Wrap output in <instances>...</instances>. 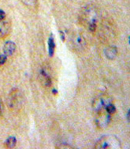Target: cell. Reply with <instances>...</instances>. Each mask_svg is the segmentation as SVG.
Masks as SVG:
<instances>
[{"label":"cell","instance_id":"obj_16","mask_svg":"<svg viewBox=\"0 0 130 149\" xmlns=\"http://www.w3.org/2000/svg\"><path fill=\"white\" fill-rule=\"evenodd\" d=\"M6 18V13L5 12L2 10H0V21L2 20H5Z\"/></svg>","mask_w":130,"mask_h":149},{"label":"cell","instance_id":"obj_14","mask_svg":"<svg viewBox=\"0 0 130 149\" xmlns=\"http://www.w3.org/2000/svg\"><path fill=\"white\" fill-rule=\"evenodd\" d=\"M105 110H106V111H107V113L110 114V116L116 112V108H115V106L114 105V104H112L111 103L109 104L105 108Z\"/></svg>","mask_w":130,"mask_h":149},{"label":"cell","instance_id":"obj_7","mask_svg":"<svg viewBox=\"0 0 130 149\" xmlns=\"http://www.w3.org/2000/svg\"><path fill=\"white\" fill-rule=\"evenodd\" d=\"M111 120V116L107 111L103 112L100 111L98 112V116L96 117V125L99 128H105L109 125L110 122Z\"/></svg>","mask_w":130,"mask_h":149},{"label":"cell","instance_id":"obj_10","mask_svg":"<svg viewBox=\"0 0 130 149\" xmlns=\"http://www.w3.org/2000/svg\"><path fill=\"white\" fill-rule=\"evenodd\" d=\"M117 54V49L115 46H110L105 49V55L110 60L115 59Z\"/></svg>","mask_w":130,"mask_h":149},{"label":"cell","instance_id":"obj_5","mask_svg":"<svg viewBox=\"0 0 130 149\" xmlns=\"http://www.w3.org/2000/svg\"><path fill=\"white\" fill-rule=\"evenodd\" d=\"M111 103V98L107 95H101L97 97L92 102V108L94 111L99 112L105 109L109 104Z\"/></svg>","mask_w":130,"mask_h":149},{"label":"cell","instance_id":"obj_9","mask_svg":"<svg viewBox=\"0 0 130 149\" xmlns=\"http://www.w3.org/2000/svg\"><path fill=\"white\" fill-rule=\"evenodd\" d=\"M3 51L6 56H12L16 51V45L12 41L6 42L3 46Z\"/></svg>","mask_w":130,"mask_h":149},{"label":"cell","instance_id":"obj_4","mask_svg":"<svg viewBox=\"0 0 130 149\" xmlns=\"http://www.w3.org/2000/svg\"><path fill=\"white\" fill-rule=\"evenodd\" d=\"M69 43L71 49L74 52H77V53L84 50L87 45L84 37L79 33L72 34L69 39Z\"/></svg>","mask_w":130,"mask_h":149},{"label":"cell","instance_id":"obj_18","mask_svg":"<svg viewBox=\"0 0 130 149\" xmlns=\"http://www.w3.org/2000/svg\"><path fill=\"white\" fill-rule=\"evenodd\" d=\"M60 36H62V39H63V41H65V36H64L63 31H60Z\"/></svg>","mask_w":130,"mask_h":149},{"label":"cell","instance_id":"obj_15","mask_svg":"<svg viewBox=\"0 0 130 149\" xmlns=\"http://www.w3.org/2000/svg\"><path fill=\"white\" fill-rule=\"evenodd\" d=\"M7 56L5 55V54H2L0 55V66L1 65H3L6 62V60H7Z\"/></svg>","mask_w":130,"mask_h":149},{"label":"cell","instance_id":"obj_13","mask_svg":"<svg viewBox=\"0 0 130 149\" xmlns=\"http://www.w3.org/2000/svg\"><path fill=\"white\" fill-rule=\"evenodd\" d=\"M37 1L38 0H21L24 5L28 6L29 8H35L37 6Z\"/></svg>","mask_w":130,"mask_h":149},{"label":"cell","instance_id":"obj_20","mask_svg":"<svg viewBox=\"0 0 130 149\" xmlns=\"http://www.w3.org/2000/svg\"><path fill=\"white\" fill-rule=\"evenodd\" d=\"M53 93H57V90H53Z\"/></svg>","mask_w":130,"mask_h":149},{"label":"cell","instance_id":"obj_2","mask_svg":"<svg viewBox=\"0 0 130 149\" xmlns=\"http://www.w3.org/2000/svg\"><path fill=\"white\" fill-rule=\"evenodd\" d=\"M6 104L10 111L18 112L23 107V94L21 90L18 88L12 89L6 99Z\"/></svg>","mask_w":130,"mask_h":149},{"label":"cell","instance_id":"obj_8","mask_svg":"<svg viewBox=\"0 0 130 149\" xmlns=\"http://www.w3.org/2000/svg\"><path fill=\"white\" fill-rule=\"evenodd\" d=\"M11 31V24L6 20L0 21V39H5Z\"/></svg>","mask_w":130,"mask_h":149},{"label":"cell","instance_id":"obj_19","mask_svg":"<svg viewBox=\"0 0 130 149\" xmlns=\"http://www.w3.org/2000/svg\"><path fill=\"white\" fill-rule=\"evenodd\" d=\"M127 119L128 121H129V111H128L127 112Z\"/></svg>","mask_w":130,"mask_h":149},{"label":"cell","instance_id":"obj_1","mask_svg":"<svg viewBox=\"0 0 130 149\" xmlns=\"http://www.w3.org/2000/svg\"><path fill=\"white\" fill-rule=\"evenodd\" d=\"M99 11L95 6L88 5L81 10L79 15V22L81 25L88 28L90 32L96 31L99 21Z\"/></svg>","mask_w":130,"mask_h":149},{"label":"cell","instance_id":"obj_17","mask_svg":"<svg viewBox=\"0 0 130 149\" xmlns=\"http://www.w3.org/2000/svg\"><path fill=\"white\" fill-rule=\"evenodd\" d=\"M3 104L2 100L0 99V118H1L2 116H3Z\"/></svg>","mask_w":130,"mask_h":149},{"label":"cell","instance_id":"obj_12","mask_svg":"<svg viewBox=\"0 0 130 149\" xmlns=\"http://www.w3.org/2000/svg\"><path fill=\"white\" fill-rule=\"evenodd\" d=\"M17 144V139L14 136H10L6 141L5 146L6 148H13Z\"/></svg>","mask_w":130,"mask_h":149},{"label":"cell","instance_id":"obj_6","mask_svg":"<svg viewBox=\"0 0 130 149\" xmlns=\"http://www.w3.org/2000/svg\"><path fill=\"white\" fill-rule=\"evenodd\" d=\"M39 79L40 82L45 87H50L52 85L51 71L47 67H43L39 71Z\"/></svg>","mask_w":130,"mask_h":149},{"label":"cell","instance_id":"obj_3","mask_svg":"<svg viewBox=\"0 0 130 149\" xmlns=\"http://www.w3.org/2000/svg\"><path fill=\"white\" fill-rule=\"evenodd\" d=\"M95 148L97 149H117L121 148V143L117 136L106 135L99 139Z\"/></svg>","mask_w":130,"mask_h":149},{"label":"cell","instance_id":"obj_11","mask_svg":"<svg viewBox=\"0 0 130 149\" xmlns=\"http://www.w3.org/2000/svg\"><path fill=\"white\" fill-rule=\"evenodd\" d=\"M47 44H48V53H49L50 57H53V55L55 54V43L53 37H50L48 39Z\"/></svg>","mask_w":130,"mask_h":149}]
</instances>
